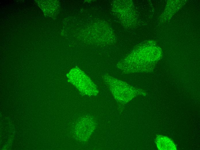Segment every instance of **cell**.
<instances>
[{
	"label": "cell",
	"instance_id": "obj_1",
	"mask_svg": "<svg viewBox=\"0 0 200 150\" xmlns=\"http://www.w3.org/2000/svg\"><path fill=\"white\" fill-rule=\"evenodd\" d=\"M95 126L94 121L91 118L82 119L75 129L76 135L80 140L87 139L94 130Z\"/></svg>",
	"mask_w": 200,
	"mask_h": 150
}]
</instances>
